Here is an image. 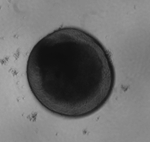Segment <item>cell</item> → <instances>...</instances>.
Returning a JSON list of instances; mask_svg holds the SVG:
<instances>
[{
	"instance_id": "6da1fadb",
	"label": "cell",
	"mask_w": 150,
	"mask_h": 142,
	"mask_svg": "<svg viewBox=\"0 0 150 142\" xmlns=\"http://www.w3.org/2000/svg\"><path fill=\"white\" fill-rule=\"evenodd\" d=\"M30 91L39 104L58 116L80 119L108 101L115 73L110 52L78 28H59L38 41L28 59Z\"/></svg>"
}]
</instances>
